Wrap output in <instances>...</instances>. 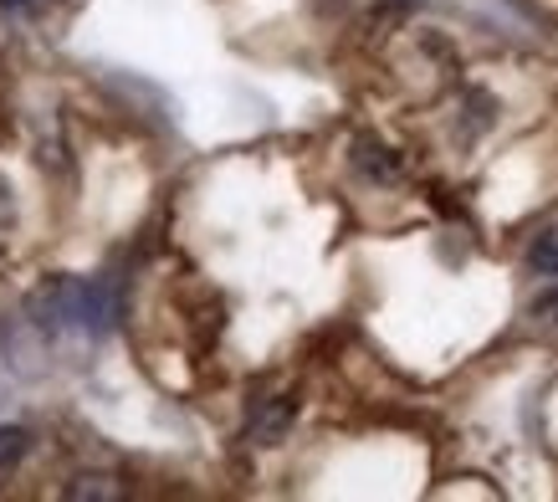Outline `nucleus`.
<instances>
[{"label":"nucleus","instance_id":"obj_2","mask_svg":"<svg viewBox=\"0 0 558 502\" xmlns=\"http://www.w3.org/2000/svg\"><path fill=\"white\" fill-rule=\"evenodd\" d=\"M298 420V401L292 395H256L246 405V441L252 446H282Z\"/></svg>","mask_w":558,"mask_h":502},{"label":"nucleus","instance_id":"obj_4","mask_svg":"<svg viewBox=\"0 0 558 502\" xmlns=\"http://www.w3.org/2000/svg\"><path fill=\"white\" fill-rule=\"evenodd\" d=\"M527 267L538 272V277H558V226L533 236V247H527Z\"/></svg>","mask_w":558,"mask_h":502},{"label":"nucleus","instance_id":"obj_7","mask_svg":"<svg viewBox=\"0 0 558 502\" xmlns=\"http://www.w3.org/2000/svg\"><path fill=\"white\" fill-rule=\"evenodd\" d=\"M0 5H26V0H0Z\"/></svg>","mask_w":558,"mask_h":502},{"label":"nucleus","instance_id":"obj_5","mask_svg":"<svg viewBox=\"0 0 558 502\" xmlns=\"http://www.w3.org/2000/svg\"><path fill=\"white\" fill-rule=\"evenodd\" d=\"M26 452H32V431L26 426H0V477L16 467Z\"/></svg>","mask_w":558,"mask_h":502},{"label":"nucleus","instance_id":"obj_1","mask_svg":"<svg viewBox=\"0 0 558 502\" xmlns=\"http://www.w3.org/2000/svg\"><path fill=\"white\" fill-rule=\"evenodd\" d=\"M32 313L41 328H72V334L102 338L119 323V287L93 277H51L32 298Z\"/></svg>","mask_w":558,"mask_h":502},{"label":"nucleus","instance_id":"obj_6","mask_svg":"<svg viewBox=\"0 0 558 502\" xmlns=\"http://www.w3.org/2000/svg\"><path fill=\"white\" fill-rule=\"evenodd\" d=\"M527 313H533V323H538V328H554V334H558V283L548 287V292H538Z\"/></svg>","mask_w":558,"mask_h":502},{"label":"nucleus","instance_id":"obj_3","mask_svg":"<svg viewBox=\"0 0 558 502\" xmlns=\"http://www.w3.org/2000/svg\"><path fill=\"white\" fill-rule=\"evenodd\" d=\"M354 169L385 184V180H400V169H405V165H400V154L389 150L385 139H369V134H364V139H354Z\"/></svg>","mask_w":558,"mask_h":502}]
</instances>
